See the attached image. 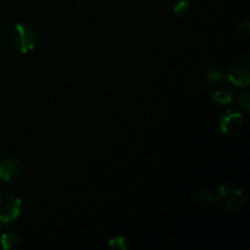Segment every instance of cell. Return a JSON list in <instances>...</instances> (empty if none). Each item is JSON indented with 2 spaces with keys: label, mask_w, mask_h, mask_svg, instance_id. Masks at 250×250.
<instances>
[{
  "label": "cell",
  "mask_w": 250,
  "mask_h": 250,
  "mask_svg": "<svg viewBox=\"0 0 250 250\" xmlns=\"http://www.w3.org/2000/svg\"><path fill=\"white\" fill-rule=\"evenodd\" d=\"M217 204L229 211H242L247 205V198L241 188L232 185H224L217 189L215 194Z\"/></svg>",
  "instance_id": "6da1fadb"
},
{
  "label": "cell",
  "mask_w": 250,
  "mask_h": 250,
  "mask_svg": "<svg viewBox=\"0 0 250 250\" xmlns=\"http://www.w3.org/2000/svg\"><path fill=\"white\" fill-rule=\"evenodd\" d=\"M11 41L20 53L26 54L33 50L38 44V33L32 24L19 22L12 28Z\"/></svg>",
  "instance_id": "7a4b0ae2"
},
{
  "label": "cell",
  "mask_w": 250,
  "mask_h": 250,
  "mask_svg": "<svg viewBox=\"0 0 250 250\" xmlns=\"http://www.w3.org/2000/svg\"><path fill=\"white\" fill-rule=\"evenodd\" d=\"M226 72V80H229L236 87H248L250 83V59L248 55H242L232 61Z\"/></svg>",
  "instance_id": "3957f363"
},
{
  "label": "cell",
  "mask_w": 250,
  "mask_h": 250,
  "mask_svg": "<svg viewBox=\"0 0 250 250\" xmlns=\"http://www.w3.org/2000/svg\"><path fill=\"white\" fill-rule=\"evenodd\" d=\"M22 211V200L10 192L0 193V224L10 225L16 221Z\"/></svg>",
  "instance_id": "277c9868"
},
{
  "label": "cell",
  "mask_w": 250,
  "mask_h": 250,
  "mask_svg": "<svg viewBox=\"0 0 250 250\" xmlns=\"http://www.w3.org/2000/svg\"><path fill=\"white\" fill-rule=\"evenodd\" d=\"M243 112L229 109L221 114L219 119V127L222 133L234 134L239 131L243 124Z\"/></svg>",
  "instance_id": "5b68a950"
},
{
  "label": "cell",
  "mask_w": 250,
  "mask_h": 250,
  "mask_svg": "<svg viewBox=\"0 0 250 250\" xmlns=\"http://www.w3.org/2000/svg\"><path fill=\"white\" fill-rule=\"evenodd\" d=\"M23 173V165L17 158H7L0 163V178L6 182L19 180Z\"/></svg>",
  "instance_id": "8992f818"
},
{
  "label": "cell",
  "mask_w": 250,
  "mask_h": 250,
  "mask_svg": "<svg viewBox=\"0 0 250 250\" xmlns=\"http://www.w3.org/2000/svg\"><path fill=\"white\" fill-rule=\"evenodd\" d=\"M0 243H1L2 248L6 250L17 249L20 248V246H21L22 239H21V236H20L16 231L10 229V231L4 232V233L1 234Z\"/></svg>",
  "instance_id": "52a82bcc"
},
{
  "label": "cell",
  "mask_w": 250,
  "mask_h": 250,
  "mask_svg": "<svg viewBox=\"0 0 250 250\" xmlns=\"http://www.w3.org/2000/svg\"><path fill=\"white\" fill-rule=\"evenodd\" d=\"M234 90L229 89V88H222V89L216 90V92L212 93L211 98L215 103L217 104H222V105H227L231 104L234 99Z\"/></svg>",
  "instance_id": "ba28073f"
},
{
  "label": "cell",
  "mask_w": 250,
  "mask_h": 250,
  "mask_svg": "<svg viewBox=\"0 0 250 250\" xmlns=\"http://www.w3.org/2000/svg\"><path fill=\"white\" fill-rule=\"evenodd\" d=\"M192 200L195 204H210L214 202V194L208 188H198L192 193Z\"/></svg>",
  "instance_id": "9c48e42d"
},
{
  "label": "cell",
  "mask_w": 250,
  "mask_h": 250,
  "mask_svg": "<svg viewBox=\"0 0 250 250\" xmlns=\"http://www.w3.org/2000/svg\"><path fill=\"white\" fill-rule=\"evenodd\" d=\"M205 77H207L208 83H210V84H219V83L224 82L226 80V72L222 68L210 67L205 73Z\"/></svg>",
  "instance_id": "30bf717a"
},
{
  "label": "cell",
  "mask_w": 250,
  "mask_h": 250,
  "mask_svg": "<svg viewBox=\"0 0 250 250\" xmlns=\"http://www.w3.org/2000/svg\"><path fill=\"white\" fill-rule=\"evenodd\" d=\"M237 105L241 109V111L243 114H248L249 107H250V94L249 92H242L239 93L238 97H237Z\"/></svg>",
  "instance_id": "8fae6325"
},
{
  "label": "cell",
  "mask_w": 250,
  "mask_h": 250,
  "mask_svg": "<svg viewBox=\"0 0 250 250\" xmlns=\"http://www.w3.org/2000/svg\"><path fill=\"white\" fill-rule=\"evenodd\" d=\"M190 0H171V7H172L173 14L181 16L185 14L186 10L189 7Z\"/></svg>",
  "instance_id": "7c38bea8"
},
{
  "label": "cell",
  "mask_w": 250,
  "mask_h": 250,
  "mask_svg": "<svg viewBox=\"0 0 250 250\" xmlns=\"http://www.w3.org/2000/svg\"><path fill=\"white\" fill-rule=\"evenodd\" d=\"M109 246L121 250L128 248V246H127V239L125 238V237H115L114 239H111V241L109 242Z\"/></svg>",
  "instance_id": "4fadbf2b"
},
{
  "label": "cell",
  "mask_w": 250,
  "mask_h": 250,
  "mask_svg": "<svg viewBox=\"0 0 250 250\" xmlns=\"http://www.w3.org/2000/svg\"><path fill=\"white\" fill-rule=\"evenodd\" d=\"M237 32H238L241 36H243L244 38H248L250 33V22L244 21L242 22V23H239L238 26H237Z\"/></svg>",
  "instance_id": "5bb4252c"
}]
</instances>
